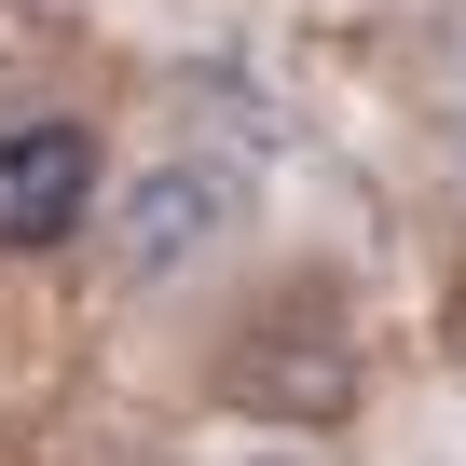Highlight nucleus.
I'll list each match as a JSON object with an SVG mask.
<instances>
[{
    "label": "nucleus",
    "mask_w": 466,
    "mask_h": 466,
    "mask_svg": "<svg viewBox=\"0 0 466 466\" xmlns=\"http://www.w3.org/2000/svg\"><path fill=\"white\" fill-rule=\"evenodd\" d=\"M219 398L261 411V425H343V411H357V329H343V302L289 289L275 316H248V343H233Z\"/></svg>",
    "instance_id": "1"
},
{
    "label": "nucleus",
    "mask_w": 466,
    "mask_h": 466,
    "mask_svg": "<svg viewBox=\"0 0 466 466\" xmlns=\"http://www.w3.org/2000/svg\"><path fill=\"white\" fill-rule=\"evenodd\" d=\"M233 219H248V178L206 165V151H178V165L124 178V206H110V275H124V289H165V275H192V261L219 248Z\"/></svg>",
    "instance_id": "2"
},
{
    "label": "nucleus",
    "mask_w": 466,
    "mask_h": 466,
    "mask_svg": "<svg viewBox=\"0 0 466 466\" xmlns=\"http://www.w3.org/2000/svg\"><path fill=\"white\" fill-rule=\"evenodd\" d=\"M96 219V124L69 110H28L0 124V261H42Z\"/></svg>",
    "instance_id": "3"
}]
</instances>
